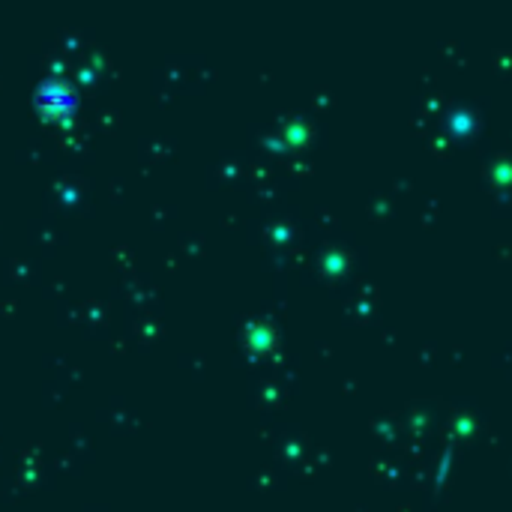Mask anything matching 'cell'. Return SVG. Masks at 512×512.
Returning <instances> with one entry per match:
<instances>
[{"label":"cell","instance_id":"1","mask_svg":"<svg viewBox=\"0 0 512 512\" xmlns=\"http://www.w3.org/2000/svg\"><path fill=\"white\" fill-rule=\"evenodd\" d=\"M75 102H78L75 99V87L66 84V81H60V78H51V81H45L36 90V105L48 117H66V114H72L75 111Z\"/></svg>","mask_w":512,"mask_h":512}]
</instances>
